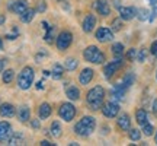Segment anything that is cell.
Wrapping results in <instances>:
<instances>
[{
    "label": "cell",
    "mask_w": 157,
    "mask_h": 146,
    "mask_svg": "<svg viewBox=\"0 0 157 146\" xmlns=\"http://www.w3.org/2000/svg\"><path fill=\"white\" fill-rule=\"evenodd\" d=\"M95 127H96V120L93 117H90V116H86L74 126V132H76V135L82 136V137H87L89 135L93 133Z\"/></svg>",
    "instance_id": "6da1fadb"
},
{
    "label": "cell",
    "mask_w": 157,
    "mask_h": 146,
    "mask_svg": "<svg viewBox=\"0 0 157 146\" xmlns=\"http://www.w3.org/2000/svg\"><path fill=\"white\" fill-rule=\"evenodd\" d=\"M103 99H105V89L102 86H95L87 92V104L90 105L92 110L102 108Z\"/></svg>",
    "instance_id": "7a4b0ae2"
},
{
    "label": "cell",
    "mask_w": 157,
    "mask_h": 146,
    "mask_svg": "<svg viewBox=\"0 0 157 146\" xmlns=\"http://www.w3.org/2000/svg\"><path fill=\"white\" fill-rule=\"evenodd\" d=\"M34 69L26 66V67L22 69V72L19 73V78H17V86L21 88V89H29L31 88V85L34 82Z\"/></svg>",
    "instance_id": "3957f363"
},
{
    "label": "cell",
    "mask_w": 157,
    "mask_h": 146,
    "mask_svg": "<svg viewBox=\"0 0 157 146\" xmlns=\"http://www.w3.org/2000/svg\"><path fill=\"white\" fill-rule=\"evenodd\" d=\"M83 57L90 63H95V64H101L105 62V54L102 53L96 45H90L86 50L83 51Z\"/></svg>",
    "instance_id": "277c9868"
},
{
    "label": "cell",
    "mask_w": 157,
    "mask_h": 146,
    "mask_svg": "<svg viewBox=\"0 0 157 146\" xmlns=\"http://www.w3.org/2000/svg\"><path fill=\"white\" fill-rule=\"evenodd\" d=\"M122 64H124V60L121 59V57H118V59H115L113 62L108 63L106 66H105V69H103V75H105V78L111 79L113 75L118 72V69L122 67Z\"/></svg>",
    "instance_id": "5b68a950"
},
{
    "label": "cell",
    "mask_w": 157,
    "mask_h": 146,
    "mask_svg": "<svg viewBox=\"0 0 157 146\" xmlns=\"http://www.w3.org/2000/svg\"><path fill=\"white\" fill-rule=\"evenodd\" d=\"M58 114H60V117L64 120V121H71L76 116V107H74L73 104H63L60 110H58Z\"/></svg>",
    "instance_id": "8992f818"
},
{
    "label": "cell",
    "mask_w": 157,
    "mask_h": 146,
    "mask_svg": "<svg viewBox=\"0 0 157 146\" xmlns=\"http://www.w3.org/2000/svg\"><path fill=\"white\" fill-rule=\"evenodd\" d=\"M71 41H73V35L71 32H68V31H63L60 32V35L57 37V47H58V50H67L70 44H71Z\"/></svg>",
    "instance_id": "52a82bcc"
},
{
    "label": "cell",
    "mask_w": 157,
    "mask_h": 146,
    "mask_svg": "<svg viewBox=\"0 0 157 146\" xmlns=\"http://www.w3.org/2000/svg\"><path fill=\"white\" fill-rule=\"evenodd\" d=\"M13 136L12 126L7 121H0V142L2 143H9L10 137Z\"/></svg>",
    "instance_id": "ba28073f"
},
{
    "label": "cell",
    "mask_w": 157,
    "mask_h": 146,
    "mask_svg": "<svg viewBox=\"0 0 157 146\" xmlns=\"http://www.w3.org/2000/svg\"><path fill=\"white\" fill-rule=\"evenodd\" d=\"M102 112H103V116L108 118H113L118 116V112H119V105H118L117 102H106L103 107H102Z\"/></svg>",
    "instance_id": "9c48e42d"
},
{
    "label": "cell",
    "mask_w": 157,
    "mask_h": 146,
    "mask_svg": "<svg viewBox=\"0 0 157 146\" xmlns=\"http://www.w3.org/2000/svg\"><path fill=\"white\" fill-rule=\"evenodd\" d=\"M93 7H95V10L102 15V16H108L109 13H111V7L109 5L106 3V0H96L95 3H93Z\"/></svg>",
    "instance_id": "30bf717a"
},
{
    "label": "cell",
    "mask_w": 157,
    "mask_h": 146,
    "mask_svg": "<svg viewBox=\"0 0 157 146\" xmlns=\"http://www.w3.org/2000/svg\"><path fill=\"white\" fill-rule=\"evenodd\" d=\"M112 38H113V34L109 28H99L96 31V39L101 41V43H108Z\"/></svg>",
    "instance_id": "8fae6325"
},
{
    "label": "cell",
    "mask_w": 157,
    "mask_h": 146,
    "mask_svg": "<svg viewBox=\"0 0 157 146\" xmlns=\"http://www.w3.org/2000/svg\"><path fill=\"white\" fill-rule=\"evenodd\" d=\"M119 15L122 21H131L134 16H137V9L132 6H127V7H119Z\"/></svg>",
    "instance_id": "7c38bea8"
},
{
    "label": "cell",
    "mask_w": 157,
    "mask_h": 146,
    "mask_svg": "<svg viewBox=\"0 0 157 146\" xmlns=\"http://www.w3.org/2000/svg\"><path fill=\"white\" fill-rule=\"evenodd\" d=\"M95 25H96V18L93 16V15H87V16L84 18V21H83V31L89 34V32L93 31Z\"/></svg>",
    "instance_id": "4fadbf2b"
},
{
    "label": "cell",
    "mask_w": 157,
    "mask_h": 146,
    "mask_svg": "<svg viewBox=\"0 0 157 146\" xmlns=\"http://www.w3.org/2000/svg\"><path fill=\"white\" fill-rule=\"evenodd\" d=\"M93 70L92 69H89V67H86V69H83L82 70V73H80V78H78V80H80V83L82 85H87L93 79Z\"/></svg>",
    "instance_id": "5bb4252c"
},
{
    "label": "cell",
    "mask_w": 157,
    "mask_h": 146,
    "mask_svg": "<svg viewBox=\"0 0 157 146\" xmlns=\"http://www.w3.org/2000/svg\"><path fill=\"white\" fill-rule=\"evenodd\" d=\"M117 123H118V127L121 130H124V132L129 130V127H131V120H129L128 114H122V116L117 120Z\"/></svg>",
    "instance_id": "9a60e30c"
},
{
    "label": "cell",
    "mask_w": 157,
    "mask_h": 146,
    "mask_svg": "<svg viewBox=\"0 0 157 146\" xmlns=\"http://www.w3.org/2000/svg\"><path fill=\"white\" fill-rule=\"evenodd\" d=\"M0 116L2 117H13L15 116V107L12 104H2L0 105Z\"/></svg>",
    "instance_id": "2e32d148"
},
{
    "label": "cell",
    "mask_w": 157,
    "mask_h": 146,
    "mask_svg": "<svg viewBox=\"0 0 157 146\" xmlns=\"http://www.w3.org/2000/svg\"><path fill=\"white\" fill-rule=\"evenodd\" d=\"M125 91H127V88L122 83H117L112 89V99H122L125 95Z\"/></svg>",
    "instance_id": "e0dca14e"
},
{
    "label": "cell",
    "mask_w": 157,
    "mask_h": 146,
    "mask_svg": "<svg viewBox=\"0 0 157 146\" xmlns=\"http://www.w3.org/2000/svg\"><path fill=\"white\" fill-rule=\"evenodd\" d=\"M66 95H67L68 99L76 101V99H78V98H80V91H78L76 86L70 85V86H67V88H66Z\"/></svg>",
    "instance_id": "ac0fdd59"
},
{
    "label": "cell",
    "mask_w": 157,
    "mask_h": 146,
    "mask_svg": "<svg viewBox=\"0 0 157 146\" xmlns=\"http://www.w3.org/2000/svg\"><path fill=\"white\" fill-rule=\"evenodd\" d=\"M38 116L41 120H45V118L50 117L51 116V105L50 104H47V102L41 104V107H39V110H38Z\"/></svg>",
    "instance_id": "d6986e66"
},
{
    "label": "cell",
    "mask_w": 157,
    "mask_h": 146,
    "mask_svg": "<svg viewBox=\"0 0 157 146\" xmlns=\"http://www.w3.org/2000/svg\"><path fill=\"white\" fill-rule=\"evenodd\" d=\"M28 9V0H17L13 5V12H16L17 15H21Z\"/></svg>",
    "instance_id": "ffe728a7"
},
{
    "label": "cell",
    "mask_w": 157,
    "mask_h": 146,
    "mask_svg": "<svg viewBox=\"0 0 157 146\" xmlns=\"http://www.w3.org/2000/svg\"><path fill=\"white\" fill-rule=\"evenodd\" d=\"M29 117H31V111H29V108L26 105H22V107L19 108V111H17V118L25 123V121H28Z\"/></svg>",
    "instance_id": "44dd1931"
},
{
    "label": "cell",
    "mask_w": 157,
    "mask_h": 146,
    "mask_svg": "<svg viewBox=\"0 0 157 146\" xmlns=\"http://www.w3.org/2000/svg\"><path fill=\"white\" fill-rule=\"evenodd\" d=\"M35 12L36 10H34V9H26L23 13H21V21L25 22V23L31 22V21L34 19V16H35Z\"/></svg>",
    "instance_id": "7402d4cb"
},
{
    "label": "cell",
    "mask_w": 157,
    "mask_h": 146,
    "mask_svg": "<svg viewBox=\"0 0 157 146\" xmlns=\"http://www.w3.org/2000/svg\"><path fill=\"white\" fill-rule=\"evenodd\" d=\"M135 118H137V123L140 124V126L146 124L147 123V112H146V110H143V108L137 110V112H135Z\"/></svg>",
    "instance_id": "603a6c76"
},
{
    "label": "cell",
    "mask_w": 157,
    "mask_h": 146,
    "mask_svg": "<svg viewBox=\"0 0 157 146\" xmlns=\"http://www.w3.org/2000/svg\"><path fill=\"white\" fill-rule=\"evenodd\" d=\"M63 73H64V67H63L61 64L56 63L54 67H52V78L56 79V80H58V79L63 78Z\"/></svg>",
    "instance_id": "cb8c5ba5"
},
{
    "label": "cell",
    "mask_w": 157,
    "mask_h": 146,
    "mask_svg": "<svg viewBox=\"0 0 157 146\" xmlns=\"http://www.w3.org/2000/svg\"><path fill=\"white\" fill-rule=\"evenodd\" d=\"M61 124L58 123V121H52V123H51V135L54 136V137H60V136H61Z\"/></svg>",
    "instance_id": "d4e9b609"
},
{
    "label": "cell",
    "mask_w": 157,
    "mask_h": 146,
    "mask_svg": "<svg viewBox=\"0 0 157 146\" xmlns=\"http://www.w3.org/2000/svg\"><path fill=\"white\" fill-rule=\"evenodd\" d=\"M134 80H135V76H134V73H128V75H125V78H124L122 80V85L128 89L131 85L134 83Z\"/></svg>",
    "instance_id": "484cf974"
},
{
    "label": "cell",
    "mask_w": 157,
    "mask_h": 146,
    "mask_svg": "<svg viewBox=\"0 0 157 146\" xmlns=\"http://www.w3.org/2000/svg\"><path fill=\"white\" fill-rule=\"evenodd\" d=\"M112 54L113 56H117V57H121L122 56V53H124V45L121 44V43H117V44H113L112 45Z\"/></svg>",
    "instance_id": "4316f807"
},
{
    "label": "cell",
    "mask_w": 157,
    "mask_h": 146,
    "mask_svg": "<svg viewBox=\"0 0 157 146\" xmlns=\"http://www.w3.org/2000/svg\"><path fill=\"white\" fill-rule=\"evenodd\" d=\"M137 18H138L140 21H148L150 12L147 10V9H138V10H137Z\"/></svg>",
    "instance_id": "83f0119b"
},
{
    "label": "cell",
    "mask_w": 157,
    "mask_h": 146,
    "mask_svg": "<svg viewBox=\"0 0 157 146\" xmlns=\"http://www.w3.org/2000/svg\"><path fill=\"white\" fill-rule=\"evenodd\" d=\"M13 76H15V72H13L12 69H7V70L3 73V82H5V83H10L12 80H13Z\"/></svg>",
    "instance_id": "f1b7e54d"
},
{
    "label": "cell",
    "mask_w": 157,
    "mask_h": 146,
    "mask_svg": "<svg viewBox=\"0 0 157 146\" xmlns=\"http://www.w3.org/2000/svg\"><path fill=\"white\" fill-rule=\"evenodd\" d=\"M64 67L67 69V70H74V69L77 67V60H76V59H67Z\"/></svg>",
    "instance_id": "f546056e"
},
{
    "label": "cell",
    "mask_w": 157,
    "mask_h": 146,
    "mask_svg": "<svg viewBox=\"0 0 157 146\" xmlns=\"http://www.w3.org/2000/svg\"><path fill=\"white\" fill-rule=\"evenodd\" d=\"M140 137H141V132L140 130H137V129H131L129 130V139L131 140H140Z\"/></svg>",
    "instance_id": "4dcf8cb0"
},
{
    "label": "cell",
    "mask_w": 157,
    "mask_h": 146,
    "mask_svg": "<svg viewBox=\"0 0 157 146\" xmlns=\"http://www.w3.org/2000/svg\"><path fill=\"white\" fill-rule=\"evenodd\" d=\"M153 132H154V127H153V124H150V123L143 124V133H144L146 136H151Z\"/></svg>",
    "instance_id": "1f68e13d"
},
{
    "label": "cell",
    "mask_w": 157,
    "mask_h": 146,
    "mask_svg": "<svg viewBox=\"0 0 157 146\" xmlns=\"http://www.w3.org/2000/svg\"><path fill=\"white\" fill-rule=\"evenodd\" d=\"M54 32H56V29L52 28V26H50V28L47 29V34H45V41L47 43H52V38H54Z\"/></svg>",
    "instance_id": "d6a6232c"
},
{
    "label": "cell",
    "mask_w": 157,
    "mask_h": 146,
    "mask_svg": "<svg viewBox=\"0 0 157 146\" xmlns=\"http://www.w3.org/2000/svg\"><path fill=\"white\" fill-rule=\"evenodd\" d=\"M122 29V19H113L112 22V31L113 32H118Z\"/></svg>",
    "instance_id": "836d02e7"
},
{
    "label": "cell",
    "mask_w": 157,
    "mask_h": 146,
    "mask_svg": "<svg viewBox=\"0 0 157 146\" xmlns=\"http://www.w3.org/2000/svg\"><path fill=\"white\" fill-rule=\"evenodd\" d=\"M21 142H22V136L16 133V135H13L10 137V140H9L7 145H21Z\"/></svg>",
    "instance_id": "e575fe53"
},
{
    "label": "cell",
    "mask_w": 157,
    "mask_h": 146,
    "mask_svg": "<svg viewBox=\"0 0 157 146\" xmlns=\"http://www.w3.org/2000/svg\"><path fill=\"white\" fill-rule=\"evenodd\" d=\"M146 57H147V51L143 48V50H140L138 53H137V60L140 63H143L144 60H146Z\"/></svg>",
    "instance_id": "d590c367"
},
{
    "label": "cell",
    "mask_w": 157,
    "mask_h": 146,
    "mask_svg": "<svg viewBox=\"0 0 157 146\" xmlns=\"http://www.w3.org/2000/svg\"><path fill=\"white\" fill-rule=\"evenodd\" d=\"M127 59H128L129 62H134L135 59H137V50H135V48H131V50L127 53Z\"/></svg>",
    "instance_id": "8d00e7d4"
},
{
    "label": "cell",
    "mask_w": 157,
    "mask_h": 146,
    "mask_svg": "<svg viewBox=\"0 0 157 146\" xmlns=\"http://www.w3.org/2000/svg\"><path fill=\"white\" fill-rule=\"evenodd\" d=\"M157 18V6H153V12L150 13V18H148V22H153Z\"/></svg>",
    "instance_id": "74e56055"
},
{
    "label": "cell",
    "mask_w": 157,
    "mask_h": 146,
    "mask_svg": "<svg viewBox=\"0 0 157 146\" xmlns=\"http://www.w3.org/2000/svg\"><path fill=\"white\" fill-rule=\"evenodd\" d=\"M150 51H151V54L157 59V41H154L151 44V47H150Z\"/></svg>",
    "instance_id": "f35d334b"
},
{
    "label": "cell",
    "mask_w": 157,
    "mask_h": 146,
    "mask_svg": "<svg viewBox=\"0 0 157 146\" xmlns=\"http://www.w3.org/2000/svg\"><path fill=\"white\" fill-rule=\"evenodd\" d=\"M32 127H34V129H39V121L38 120H32Z\"/></svg>",
    "instance_id": "ab89813d"
},
{
    "label": "cell",
    "mask_w": 157,
    "mask_h": 146,
    "mask_svg": "<svg viewBox=\"0 0 157 146\" xmlns=\"http://www.w3.org/2000/svg\"><path fill=\"white\" fill-rule=\"evenodd\" d=\"M45 9H47V5H45V3H41V5L38 6V12H44Z\"/></svg>",
    "instance_id": "60d3db41"
},
{
    "label": "cell",
    "mask_w": 157,
    "mask_h": 146,
    "mask_svg": "<svg viewBox=\"0 0 157 146\" xmlns=\"http://www.w3.org/2000/svg\"><path fill=\"white\" fill-rule=\"evenodd\" d=\"M153 112L157 116V99H154V101H153Z\"/></svg>",
    "instance_id": "b9f144b4"
},
{
    "label": "cell",
    "mask_w": 157,
    "mask_h": 146,
    "mask_svg": "<svg viewBox=\"0 0 157 146\" xmlns=\"http://www.w3.org/2000/svg\"><path fill=\"white\" fill-rule=\"evenodd\" d=\"M41 146H52V143H50L48 140H42L41 142Z\"/></svg>",
    "instance_id": "7bdbcfd3"
},
{
    "label": "cell",
    "mask_w": 157,
    "mask_h": 146,
    "mask_svg": "<svg viewBox=\"0 0 157 146\" xmlns=\"http://www.w3.org/2000/svg\"><path fill=\"white\" fill-rule=\"evenodd\" d=\"M13 5H15V2H9V5H7V9H9V10H13Z\"/></svg>",
    "instance_id": "ee69618b"
},
{
    "label": "cell",
    "mask_w": 157,
    "mask_h": 146,
    "mask_svg": "<svg viewBox=\"0 0 157 146\" xmlns=\"http://www.w3.org/2000/svg\"><path fill=\"white\" fill-rule=\"evenodd\" d=\"M36 88H38V89H42V88H44V83H42V82H38V83H36Z\"/></svg>",
    "instance_id": "f6af8a7d"
},
{
    "label": "cell",
    "mask_w": 157,
    "mask_h": 146,
    "mask_svg": "<svg viewBox=\"0 0 157 146\" xmlns=\"http://www.w3.org/2000/svg\"><path fill=\"white\" fill-rule=\"evenodd\" d=\"M5 23V15H0V25Z\"/></svg>",
    "instance_id": "bcb514c9"
},
{
    "label": "cell",
    "mask_w": 157,
    "mask_h": 146,
    "mask_svg": "<svg viewBox=\"0 0 157 146\" xmlns=\"http://www.w3.org/2000/svg\"><path fill=\"white\" fill-rule=\"evenodd\" d=\"M3 67H5V62H3V60H0V72L3 70Z\"/></svg>",
    "instance_id": "7dc6e473"
},
{
    "label": "cell",
    "mask_w": 157,
    "mask_h": 146,
    "mask_svg": "<svg viewBox=\"0 0 157 146\" xmlns=\"http://www.w3.org/2000/svg\"><path fill=\"white\" fill-rule=\"evenodd\" d=\"M148 2H150L151 6H157V0H148Z\"/></svg>",
    "instance_id": "c3c4849f"
},
{
    "label": "cell",
    "mask_w": 157,
    "mask_h": 146,
    "mask_svg": "<svg viewBox=\"0 0 157 146\" xmlns=\"http://www.w3.org/2000/svg\"><path fill=\"white\" fill-rule=\"evenodd\" d=\"M50 73L51 72H48V70H44V72H42V75H44V76H50Z\"/></svg>",
    "instance_id": "681fc988"
},
{
    "label": "cell",
    "mask_w": 157,
    "mask_h": 146,
    "mask_svg": "<svg viewBox=\"0 0 157 146\" xmlns=\"http://www.w3.org/2000/svg\"><path fill=\"white\" fill-rule=\"evenodd\" d=\"M0 50H3V43H2V38H0Z\"/></svg>",
    "instance_id": "f907efd6"
},
{
    "label": "cell",
    "mask_w": 157,
    "mask_h": 146,
    "mask_svg": "<svg viewBox=\"0 0 157 146\" xmlns=\"http://www.w3.org/2000/svg\"><path fill=\"white\" fill-rule=\"evenodd\" d=\"M154 140H156V145H157V133H156V137H154Z\"/></svg>",
    "instance_id": "816d5d0a"
}]
</instances>
